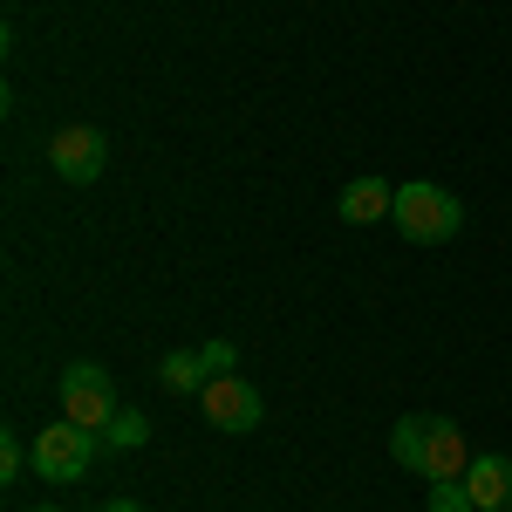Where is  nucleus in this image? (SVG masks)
Masks as SVG:
<instances>
[{
  "instance_id": "obj_1",
  "label": "nucleus",
  "mask_w": 512,
  "mask_h": 512,
  "mask_svg": "<svg viewBox=\"0 0 512 512\" xmlns=\"http://www.w3.org/2000/svg\"><path fill=\"white\" fill-rule=\"evenodd\" d=\"M396 233L410 239V246H444V239L465 226V205H458V192H444V185H403L396 192Z\"/></svg>"
},
{
  "instance_id": "obj_2",
  "label": "nucleus",
  "mask_w": 512,
  "mask_h": 512,
  "mask_svg": "<svg viewBox=\"0 0 512 512\" xmlns=\"http://www.w3.org/2000/svg\"><path fill=\"white\" fill-rule=\"evenodd\" d=\"M62 417L69 424H89L96 437L117 424V383H110L103 362H69L62 369Z\"/></svg>"
},
{
  "instance_id": "obj_3",
  "label": "nucleus",
  "mask_w": 512,
  "mask_h": 512,
  "mask_svg": "<svg viewBox=\"0 0 512 512\" xmlns=\"http://www.w3.org/2000/svg\"><path fill=\"white\" fill-rule=\"evenodd\" d=\"M96 444H103V437L89 431V424H69V417H62V424H41V437L28 444V451H35V472L41 478L76 485V478L89 472V458H96Z\"/></svg>"
},
{
  "instance_id": "obj_4",
  "label": "nucleus",
  "mask_w": 512,
  "mask_h": 512,
  "mask_svg": "<svg viewBox=\"0 0 512 512\" xmlns=\"http://www.w3.org/2000/svg\"><path fill=\"white\" fill-rule=\"evenodd\" d=\"M103 164H110V144H103V130H96V123H69V130H55V137H48V171H55V178H69V185H96V178H103Z\"/></svg>"
},
{
  "instance_id": "obj_5",
  "label": "nucleus",
  "mask_w": 512,
  "mask_h": 512,
  "mask_svg": "<svg viewBox=\"0 0 512 512\" xmlns=\"http://www.w3.org/2000/svg\"><path fill=\"white\" fill-rule=\"evenodd\" d=\"M198 403H205V424H219V431H260V390L246 383V376H233V369H219L205 390H198Z\"/></svg>"
},
{
  "instance_id": "obj_6",
  "label": "nucleus",
  "mask_w": 512,
  "mask_h": 512,
  "mask_svg": "<svg viewBox=\"0 0 512 512\" xmlns=\"http://www.w3.org/2000/svg\"><path fill=\"white\" fill-rule=\"evenodd\" d=\"M472 472V444H465V431L451 424V417H431V437H424V485H437V478H465Z\"/></svg>"
},
{
  "instance_id": "obj_7",
  "label": "nucleus",
  "mask_w": 512,
  "mask_h": 512,
  "mask_svg": "<svg viewBox=\"0 0 512 512\" xmlns=\"http://www.w3.org/2000/svg\"><path fill=\"white\" fill-rule=\"evenodd\" d=\"M335 212H342L349 226H376V219H390V212H396V192L376 178V171H369V178H349V185H342Z\"/></svg>"
},
{
  "instance_id": "obj_8",
  "label": "nucleus",
  "mask_w": 512,
  "mask_h": 512,
  "mask_svg": "<svg viewBox=\"0 0 512 512\" xmlns=\"http://www.w3.org/2000/svg\"><path fill=\"white\" fill-rule=\"evenodd\" d=\"M465 492H472L478 512H512V458H472V472H465Z\"/></svg>"
},
{
  "instance_id": "obj_9",
  "label": "nucleus",
  "mask_w": 512,
  "mask_h": 512,
  "mask_svg": "<svg viewBox=\"0 0 512 512\" xmlns=\"http://www.w3.org/2000/svg\"><path fill=\"white\" fill-rule=\"evenodd\" d=\"M205 369H212V362H205V349H171V355L158 362V383H164L171 396H192V390H205V383H212Z\"/></svg>"
},
{
  "instance_id": "obj_10",
  "label": "nucleus",
  "mask_w": 512,
  "mask_h": 512,
  "mask_svg": "<svg viewBox=\"0 0 512 512\" xmlns=\"http://www.w3.org/2000/svg\"><path fill=\"white\" fill-rule=\"evenodd\" d=\"M424 437H431V417H403L390 431V458L403 465V472H417L424 478Z\"/></svg>"
},
{
  "instance_id": "obj_11",
  "label": "nucleus",
  "mask_w": 512,
  "mask_h": 512,
  "mask_svg": "<svg viewBox=\"0 0 512 512\" xmlns=\"http://www.w3.org/2000/svg\"><path fill=\"white\" fill-rule=\"evenodd\" d=\"M424 512H478V506L465 492V478H437V485H424Z\"/></svg>"
},
{
  "instance_id": "obj_12",
  "label": "nucleus",
  "mask_w": 512,
  "mask_h": 512,
  "mask_svg": "<svg viewBox=\"0 0 512 512\" xmlns=\"http://www.w3.org/2000/svg\"><path fill=\"white\" fill-rule=\"evenodd\" d=\"M151 437V417H137V410H117V424L103 431V444H117V451H137Z\"/></svg>"
},
{
  "instance_id": "obj_13",
  "label": "nucleus",
  "mask_w": 512,
  "mask_h": 512,
  "mask_svg": "<svg viewBox=\"0 0 512 512\" xmlns=\"http://www.w3.org/2000/svg\"><path fill=\"white\" fill-rule=\"evenodd\" d=\"M21 465H35V451L7 431V437H0V485H14V478H21Z\"/></svg>"
},
{
  "instance_id": "obj_14",
  "label": "nucleus",
  "mask_w": 512,
  "mask_h": 512,
  "mask_svg": "<svg viewBox=\"0 0 512 512\" xmlns=\"http://www.w3.org/2000/svg\"><path fill=\"white\" fill-rule=\"evenodd\" d=\"M205 362L212 369H233V342H205Z\"/></svg>"
},
{
  "instance_id": "obj_15",
  "label": "nucleus",
  "mask_w": 512,
  "mask_h": 512,
  "mask_svg": "<svg viewBox=\"0 0 512 512\" xmlns=\"http://www.w3.org/2000/svg\"><path fill=\"white\" fill-rule=\"evenodd\" d=\"M103 512H144V506H137V499H110Z\"/></svg>"
},
{
  "instance_id": "obj_16",
  "label": "nucleus",
  "mask_w": 512,
  "mask_h": 512,
  "mask_svg": "<svg viewBox=\"0 0 512 512\" xmlns=\"http://www.w3.org/2000/svg\"><path fill=\"white\" fill-rule=\"evenodd\" d=\"M35 512H62V506H35Z\"/></svg>"
}]
</instances>
